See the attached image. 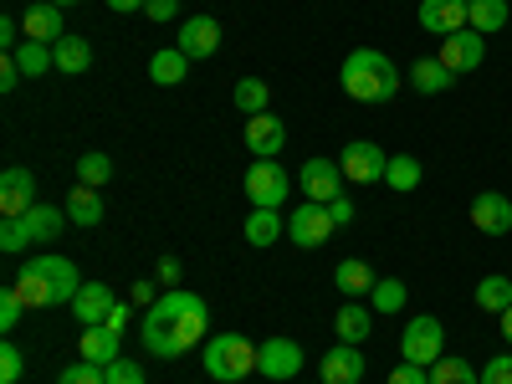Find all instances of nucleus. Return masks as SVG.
I'll return each mask as SVG.
<instances>
[{
	"label": "nucleus",
	"instance_id": "f03ea898",
	"mask_svg": "<svg viewBox=\"0 0 512 384\" xmlns=\"http://www.w3.org/2000/svg\"><path fill=\"white\" fill-rule=\"evenodd\" d=\"M11 282L21 292L26 313L31 308H67L72 297L82 292V277H77V267L67 262V256H31Z\"/></svg>",
	"mask_w": 512,
	"mask_h": 384
},
{
	"label": "nucleus",
	"instance_id": "39448f33",
	"mask_svg": "<svg viewBox=\"0 0 512 384\" xmlns=\"http://www.w3.org/2000/svg\"><path fill=\"white\" fill-rule=\"evenodd\" d=\"M62 226H67V210H57V205H31L21 221H6L0 226V251H26V246H52L57 236H62Z\"/></svg>",
	"mask_w": 512,
	"mask_h": 384
},
{
	"label": "nucleus",
	"instance_id": "72a5a7b5",
	"mask_svg": "<svg viewBox=\"0 0 512 384\" xmlns=\"http://www.w3.org/2000/svg\"><path fill=\"white\" fill-rule=\"evenodd\" d=\"M267 103H272V93H267V82L262 77H241L236 82V108L251 118V113H267Z\"/></svg>",
	"mask_w": 512,
	"mask_h": 384
},
{
	"label": "nucleus",
	"instance_id": "79ce46f5",
	"mask_svg": "<svg viewBox=\"0 0 512 384\" xmlns=\"http://www.w3.org/2000/svg\"><path fill=\"white\" fill-rule=\"evenodd\" d=\"M390 384H431V369H425V364H400V369H390Z\"/></svg>",
	"mask_w": 512,
	"mask_h": 384
},
{
	"label": "nucleus",
	"instance_id": "412c9836",
	"mask_svg": "<svg viewBox=\"0 0 512 384\" xmlns=\"http://www.w3.org/2000/svg\"><path fill=\"white\" fill-rule=\"evenodd\" d=\"M21 31H26V41H47V47H57V41L67 36V26H62V6H52V0L31 6V11L21 16Z\"/></svg>",
	"mask_w": 512,
	"mask_h": 384
},
{
	"label": "nucleus",
	"instance_id": "c9c22d12",
	"mask_svg": "<svg viewBox=\"0 0 512 384\" xmlns=\"http://www.w3.org/2000/svg\"><path fill=\"white\" fill-rule=\"evenodd\" d=\"M113 180V159L108 154H77V185H108Z\"/></svg>",
	"mask_w": 512,
	"mask_h": 384
},
{
	"label": "nucleus",
	"instance_id": "9d476101",
	"mask_svg": "<svg viewBox=\"0 0 512 384\" xmlns=\"http://www.w3.org/2000/svg\"><path fill=\"white\" fill-rule=\"evenodd\" d=\"M338 169H344V180H354V185H374V180H384V169H390V154L369 139H354L344 149V159H338Z\"/></svg>",
	"mask_w": 512,
	"mask_h": 384
},
{
	"label": "nucleus",
	"instance_id": "a211bd4d",
	"mask_svg": "<svg viewBox=\"0 0 512 384\" xmlns=\"http://www.w3.org/2000/svg\"><path fill=\"white\" fill-rule=\"evenodd\" d=\"M175 47H180L190 62L210 57V52L221 47V21H216V16H190V21L180 26V41H175Z\"/></svg>",
	"mask_w": 512,
	"mask_h": 384
},
{
	"label": "nucleus",
	"instance_id": "393cba45",
	"mask_svg": "<svg viewBox=\"0 0 512 384\" xmlns=\"http://www.w3.org/2000/svg\"><path fill=\"white\" fill-rule=\"evenodd\" d=\"M67 221L72 226H103V195L93 190V185H77L72 195H67Z\"/></svg>",
	"mask_w": 512,
	"mask_h": 384
},
{
	"label": "nucleus",
	"instance_id": "58836bf2",
	"mask_svg": "<svg viewBox=\"0 0 512 384\" xmlns=\"http://www.w3.org/2000/svg\"><path fill=\"white\" fill-rule=\"evenodd\" d=\"M26 374V354L16 344H0V384H21Z\"/></svg>",
	"mask_w": 512,
	"mask_h": 384
},
{
	"label": "nucleus",
	"instance_id": "aec40b11",
	"mask_svg": "<svg viewBox=\"0 0 512 384\" xmlns=\"http://www.w3.org/2000/svg\"><path fill=\"white\" fill-rule=\"evenodd\" d=\"M118 349H123V333L118 328H108V323H93V328H82V338H77V359H88V364H113L118 359Z\"/></svg>",
	"mask_w": 512,
	"mask_h": 384
},
{
	"label": "nucleus",
	"instance_id": "423d86ee",
	"mask_svg": "<svg viewBox=\"0 0 512 384\" xmlns=\"http://www.w3.org/2000/svg\"><path fill=\"white\" fill-rule=\"evenodd\" d=\"M292 180H287V169L277 159H251L246 169V195H251V210H282Z\"/></svg>",
	"mask_w": 512,
	"mask_h": 384
},
{
	"label": "nucleus",
	"instance_id": "2f4dec72",
	"mask_svg": "<svg viewBox=\"0 0 512 384\" xmlns=\"http://www.w3.org/2000/svg\"><path fill=\"white\" fill-rule=\"evenodd\" d=\"M477 308L482 313H507L512 308V277H482L477 282Z\"/></svg>",
	"mask_w": 512,
	"mask_h": 384
},
{
	"label": "nucleus",
	"instance_id": "20e7f679",
	"mask_svg": "<svg viewBox=\"0 0 512 384\" xmlns=\"http://www.w3.org/2000/svg\"><path fill=\"white\" fill-rule=\"evenodd\" d=\"M256 349L262 344H251L246 333H216V338H205L200 364L216 384H241L246 374H256Z\"/></svg>",
	"mask_w": 512,
	"mask_h": 384
},
{
	"label": "nucleus",
	"instance_id": "1a4fd4ad",
	"mask_svg": "<svg viewBox=\"0 0 512 384\" xmlns=\"http://www.w3.org/2000/svg\"><path fill=\"white\" fill-rule=\"evenodd\" d=\"M256 374H267L272 384L297 379L303 374V344H297V338H267V344L256 349Z\"/></svg>",
	"mask_w": 512,
	"mask_h": 384
},
{
	"label": "nucleus",
	"instance_id": "5701e85b",
	"mask_svg": "<svg viewBox=\"0 0 512 384\" xmlns=\"http://www.w3.org/2000/svg\"><path fill=\"white\" fill-rule=\"evenodd\" d=\"M333 282H338V292L349 297V303H359V297H369L374 292V267L369 262H359V256H349V262H338V272H333Z\"/></svg>",
	"mask_w": 512,
	"mask_h": 384
},
{
	"label": "nucleus",
	"instance_id": "c03bdc74",
	"mask_svg": "<svg viewBox=\"0 0 512 384\" xmlns=\"http://www.w3.org/2000/svg\"><path fill=\"white\" fill-rule=\"evenodd\" d=\"M328 216H333V226H354V200H349V195L328 200Z\"/></svg>",
	"mask_w": 512,
	"mask_h": 384
},
{
	"label": "nucleus",
	"instance_id": "864d4df0",
	"mask_svg": "<svg viewBox=\"0 0 512 384\" xmlns=\"http://www.w3.org/2000/svg\"><path fill=\"white\" fill-rule=\"evenodd\" d=\"M52 6H62V11H67V6H77V0H52Z\"/></svg>",
	"mask_w": 512,
	"mask_h": 384
},
{
	"label": "nucleus",
	"instance_id": "7c9ffc66",
	"mask_svg": "<svg viewBox=\"0 0 512 384\" xmlns=\"http://www.w3.org/2000/svg\"><path fill=\"white\" fill-rule=\"evenodd\" d=\"M507 0H472V11H466V26H472V31H502L507 26Z\"/></svg>",
	"mask_w": 512,
	"mask_h": 384
},
{
	"label": "nucleus",
	"instance_id": "6ab92c4d",
	"mask_svg": "<svg viewBox=\"0 0 512 384\" xmlns=\"http://www.w3.org/2000/svg\"><path fill=\"white\" fill-rule=\"evenodd\" d=\"M466 0H420V26L431 36H456L466 31Z\"/></svg>",
	"mask_w": 512,
	"mask_h": 384
},
{
	"label": "nucleus",
	"instance_id": "e433bc0d",
	"mask_svg": "<svg viewBox=\"0 0 512 384\" xmlns=\"http://www.w3.org/2000/svg\"><path fill=\"white\" fill-rule=\"evenodd\" d=\"M26 318V303H21V292H16V282H6V287H0V328H16Z\"/></svg>",
	"mask_w": 512,
	"mask_h": 384
},
{
	"label": "nucleus",
	"instance_id": "603ef678",
	"mask_svg": "<svg viewBox=\"0 0 512 384\" xmlns=\"http://www.w3.org/2000/svg\"><path fill=\"white\" fill-rule=\"evenodd\" d=\"M497 318H502V338L512 344V308H507V313H497Z\"/></svg>",
	"mask_w": 512,
	"mask_h": 384
},
{
	"label": "nucleus",
	"instance_id": "ddd939ff",
	"mask_svg": "<svg viewBox=\"0 0 512 384\" xmlns=\"http://www.w3.org/2000/svg\"><path fill=\"white\" fill-rule=\"evenodd\" d=\"M297 185H303V195H308V200L328 205V200L344 195V169H338L333 159H308L303 169H297Z\"/></svg>",
	"mask_w": 512,
	"mask_h": 384
},
{
	"label": "nucleus",
	"instance_id": "cd10ccee",
	"mask_svg": "<svg viewBox=\"0 0 512 384\" xmlns=\"http://www.w3.org/2000/svg\"><path fill=\"white\" fill-rule=\"evenodd\" d=\"M11 57H16L21 77H47V72H57V57H52L47 41H21V47H16Z\"/></svg>",
	"mask_w": 512,
	"mask_h": 384
},
{
	"label": "nucleus",
	"instance_id": "f8f14e48",
	"mask_svg": "<svg viewBox=\"0 0 512 384\" xmlns=\"http://www.w3.org/2000/svg\"><path fill=\"white\" fill-rule=\"evenodd\" d=\"M31 205H36V175H31L26 164H11L6 175H0V216L21 221Z\"/></svg>",
	"mask_w": 512,
	"mask_h": 384
},
{
	"label": "nucleus",
	"instance_id": "dca6fc26",
	"mask_svg": "<svg viewBox=\"0 0 512 384\" xmlns=\"http://www.w3.org/2000/svg\"><path fill=\"white\" fill-rule=\"evenodd\" d=\"M118 308V297H113V287L108 282H82V292L72 297V318L82 323V328H93V323H108V313Z\"/></svg>",
	"mask_w": 512,
	"mask_h": 384
},
{
	"label": "nucleus",
	"instance_id": "473e14b6",
	"mask_svg": "<svg viewBox=\"0 0 512 384\" xmlns=\"http://www.w3.org/2000/svg\"><path fill=\"white\" fill-rule=\"evenodd\" d=\"M405 297H410V292H405V282H400V277H379V282H374V292H369V303H374V313L390 318V313H400V308H405Z\"/></svg>",
	"mask_w": 512,
	"mask_h": 384
},
{
	"label": "nucleus",
	"instance_id": "7ed1b4c3",
	"mask_svg": "<svg viewBox=\"0 0 512 384\" xmlns=\"http://www.w3.org/2000/svg\"><path fill=\"white\" fill-rule=\"evenodd\" d=\"M338 82H344V93L354 103H390L400 93V67L374 52V47H359L344 57V67H338Z\"/></svg>",
	"mask_w": 512,
	"mask_h": 384
},
{
	"label": "nucleus",
	"instance_id": "b1692460",
	"mask_svg": "<svg viewBox=\"0 0 512 384\" xmlns=\"http://www.w3.org/2000/svg\"><path fill=\"white\" fill-rule=\"evenodd\" d=\"M333 328H338V344H364L369 328H374V313L364 303H344L333 313Z\"/></svg>",
	"mask_w": 512,
	"mask_h": 384
},
{
	"label": "nucleus",
	"instance_id": "2eb2a0df",
	"mask_svg": "<svg viewBox=\"0 0 512 384\" xmlns=\"http://www.w3.org/2000/svg\"><path fill=\"white\" fill-rule=\"evenodd\" d=\"M282 144H287V128H282L277 113H251V118H246V149H251L256 159H277Z\"/></svg>",
	"mask_w": 512,
	"mask_h": 384
},
{
	"label": "nucleus",
	"instance_id": "9b49d317",
	"mask_svg": "<svg viewBox=\"0 0 512 384\" xmlns=\"http://www.w3.org/2000/svg\"><path fill=\"white\" fill-rule=\"evenodd\" d=\"M441 62L461 77V72H477L482 62H487V36L482 31H456V36H441Z\"/></svg>",
	"mask_w": 512,
	"mask_h": 384
},
{
	"label": "nucleus",
	"instance_id": "a18cd8bd",
	"mask_svg": "<svg viewBox=\"0 0 512 384\" xmlns=\"http://www.w3.org/2000/svg\"><path fill=\"white\" fill-rule=\"evenodd\" d=\"M128 303H139V308H154V303H159V297H154V282H149V277H139L134 287H128Z\"/></svg>",
	"mask_w": 512,
	"mask_h": 384
},
{
	"label": "nucleus",
	"instance_id": "0eeeda50",
	"mask_svg": "<svg viewBox=\"0 0 512 384\" xmlns=\"http://www.w3.org/2000/svg\"><path fill=\"white\" fill-rule=\"evenodd\" d=\"M400 354L410 359V364H425L431 369L441 354H446V328H441V318H410L405 323V333H400Z\"/></svg>",
	"mask_w": 512,
	"mask_h": 384
},
{
	"label": "nucleus",
	"instance_id": "6e6552de",
	"mask_svg": "<svg viewBox=\"0 0 512 384\" xmlns=\"http://www.w3.org/2000/svg\"><path fill=\"white\" fill-rule=\"evenodd\" d=\"M333 216H328V205H318V200H308V205H297L292 216H287V236H292V246H303V251H318L323 241H333Z\"/></svg>",
	"mask_w": 512,
	"mask_h": 384
},
{
	"label": "nucleus",
	"instance_id": "f257e3e1",
	"mask_svg": "<svg viewBox=\"0 0 512 384\" xmlns=\"http://www.w3.org/2000/svg\"><path fill=\"white\" fill-rule=\"evenodd\" d=\"M205 333H210V308L200 303L195 292L169 287V292H159L154 308H144L139 344H144L154 359H180V354H190L195 344H205Z\"/></svg>",
	"mask_w": 512,
	"mask_h": 384
},
{
	"label": "nucleus",
	"instance_id": "49530a36",
	"mask_svg": "<svg viewBox=\"0 0 512 384\" xmlns=\"http://www.w3.org/2000/svg\"><path fill=\"white\" fill-rule=\"evenodd\" d=\"M16 82H21V67H16V57L6 52V62H0V93H16Z\"/></svg>",
	"mask_w": 512,
	"mask_h": 384
},
{
	"label": "nucleus",
	"instance_id": "bb28decb",
	"mask_svg": "<svg viewBox=\"0 0 512 384\" xmlns=\"http://www.w3.org/2000/svg\"><path fill=\"white\" fill-rule=\"evenodd\" d=\"M185 72H190V57H185L180 47H164V52L149 57V77L159 82V88H175V82H185Z\"/></svg>",
	"mask_w": 512,
	"mask_h": 384
},
{
	"label": "nucleus",
	"instance_id": "c756f323",
	"mask_svg": "<svg viewBox=\"0 0 512 384\" xmlns=\"http://www.w3.org/2000/svg\"><path fill=\"white\" fill-rule=\"evenodd\" d=\"M277 236H287V221L277 216V210H251L246 216V241L251 246H272Z\"/></svg>",
	"mask_w": 512,
	"mask_h": 384
},
{
	"label": "nucleus",
	"instance_id": "4468645a",
	"mask_svg": "<svg viewBox=\"0 0 512 384\" xmlns=\"http://www.w3.org/2000/svg\"><path fill=\"white\" fill-rule=\"evenodd\" d=\"M318 379H323V384H359V379H364V354H359V344H333V349L318 359Z\"/></svg>",
	"mask_w": 512,
	"mask_h": 384
},
{
	"label": "nucleus",
	"instance_id": "4be33fe9",
	"mask_svg": "<svg viewBox=\"0 0 512 384\" xmlns=\"http://www.w3.org/2000/svg\"><path fill=\"white\" fill-rule=\"evenodd\" d=\"M451 82H456V72H451V67L441 62V57H420V62L410 67V88H415V93H425V98L446 93Z\"/></svg>",
	"mask_w": 512,
	"mask_h": 384
},
{
	"label": "nucleus",
	"instance_id": "f3484780",
	"mask_svg": "<svg viewBox=\"0 0 512 384\" xmlns=\"http://www.w3.org/2000/svg\"><path fill=\"white\" fill-rule=\"evenodd\" d=\"M472 226H477L482 236H507V231H512V200L497 195V190H482V195L472 200Z\"/></svg>",
	"mask_w": 512,
	"mask_h": 384
},
{
	"label": "nucleus",
	"instance_id": "4c0bfd02",
	"mask_svg": "<svg viewBox=\"0 0 512 384\" xmlns=\"http://www.w3.org/2000/svg\"><path fill=\"white\" fill-rule=\"evenodd\" d=\"M57 384H108V369H103V364H88V359H77V364L62 369Z\"/></svg>",
	"mask_w": 512,
	"mask_h": 384
},
{
	"label": "nucleus",
	"instance_id": "a19ab883",
	"mask_svg": "<svg viewBox=\"0 0 512 384\" xmlns=\"http://www.w3.org/2000/svg\"><path fill=\"white\" fill-rule=\"evenodd\" d=\"M482 384H512V354H497V359H487V369H482Z\"/></svg>",
	"mask_w": 512,
	"mask_h": 384
},
{
	"label": "nucleus",
	"instance_id": "ea45409f",
	"mask_svg": "<svg viewBox=\"0 0 512 384\" xmlns=\"http://www.w3.org/2000/svg\"><path fill=\"white\" fill-rule=\"evenodd\" d=\"M108 384H144V364H134V359H113L108 364Z\"/></svg>",
	"mask_w": 512,
	"mask_h": 384
},
{
	"label": "nucleus",
	"instance_id": "37998d69",
	"mask_svg": "<svg viewBox=\"0 0 512 384\" xmlns=\"http://www.w3.org/2000/svg\"><path fill=\"white\" fill-rule=\"evenodd\" d=\"M144 16L149 21H175L180 16V0H144Z\"/></svg>",
	"mask_w": 512,
	"mask_h": 384
},
{
	"label": "nucleus",
	"instance_id": "8fccbe9b",
	"mask_svg": "<svg viewBox=\"0 0 512 384\" xmlns=\"http://www.w3.org/2000/svg\"><path fill=\"white\" fill-rule=\"evenodd\" d=\"M128 318H134V313H128V303H118V308L108 313V328H118V333H123V328H128Z\"/></svg>",
	"mask_w": 512,
	"mask_h": 384
},
{
	"label": "nucleus",
	"instance_id": "5fc2aeb1",
	"mask_svg": "<svg viewBox=\"0 0 512 384\" xmlns=\"http://www.w3.org/2000/svg\"><path fill=\"white\" fill-rule=\"evenodd\" d=\"M466 6H472V0H466Z\"/></svg>",
	"mask_w": 512,
	"mask_h": 384
},
{
	"label": "nucleus",
	"instance_id": "09e8293b",
	"mask_svg": "<svg viewBox=\"0 0 512 384\" xmlns=\"http://www.w3.org/2000/svg\"><path fill=\"white\" fill-rule=\"evenodd\" d=\"M159 282H164V287L180 282V262H175V256H164V262H159Z\"/></svg>",
	"mask_w": 512,
	"mask_h": 384
},
{
	"label": "nucleus",
	"instance_id": "f704fd0d",
	"mask_svg": "<svg viewBox=\"0 0 512 384\" xmlns=\"http://www.w3.org/2000/svg\"><path fill=\"white\" fill-rule=\"evenodd\" d=\"M431 384H482V379H477V369L466 364V359H446V354H441V359L431 364Z\"/></svg>",
	"mask_w": 512,
	"mask_h": 384
},
{
	"label": "nucleus",
	"instance_id": "c85d7f7f",
	"mask_svg": "<svg viewBox=\"0 0 512 384\" xmlns=\"http://www.w3.org/2000/svg\"><path fill=\"white\" fill-rule=\"evenodd\" d=\"M420 175H425V169H420V159H415V154H390V169H384V185H390L395 195H410V190L420 185Z\"/></svg>",
	"mask_w": 512,
	"mask_h": 384
},
{
	"label": "nucleus",
	"instance_id": "de8ad7c7",
	"mask_svg": "<svg viewBox=\"0 0 512 384\" xmlns=\"http://www.w3.org/2000/svg\"><path fill=\"white\" fill-rule=\"evenodd\" d=\"M0 47H6V52H16V47H21V31H16V21H0Z\"/></svg>",
	"mask_w": 512,
	"mask_h": 384
},
{
	"label": "nucleus",
	"instance_id": "3c124183",
	"mask_svg": "<svg viewBox=\"0 0 512 384\" xmlns=\"http://www.w3.org/2000/svg\"><path fill=\"white\" fill-rule=\"evenodd\" d=\"M108 11H123L128 16V11H144V0H108Z\"/></svg>",
	"mask_w": 512,
	"mask_h": 384
},
{
	"label": "nucleus",
	"instance_id": "a878e982",
	"mask_svg": "<svg viewBox=\"0 0 512 384\" xmlns=\"http://www.w3.org/2000/svg\"><path fill=\"white\" fill-rule=\"evenodd\" d=\"M52 57H57V72H67V77H77V72H88V67H93V47H88L82 36H72V31L52 47Z\"/></svg>",
	"mask_w": 512,
	"mask_h": 384
}]
</instances>
